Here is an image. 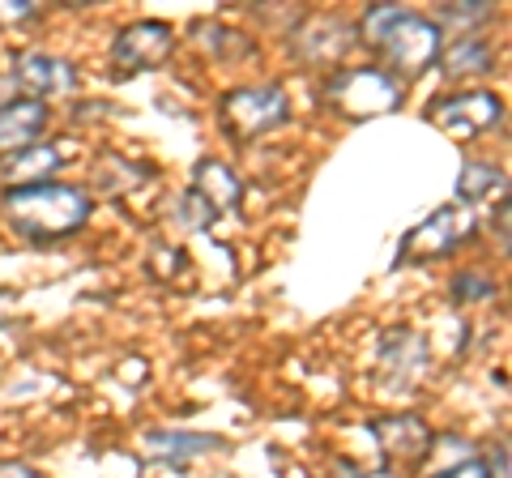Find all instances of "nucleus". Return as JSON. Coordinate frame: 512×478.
<instances>
[{"instance_id":"423d86ee","label":"nucleus","mask_w":512,"mask_h":478,"mask_svg":"<svg viewBox=\"0 0 512 478\" xmlns=\"http://www.w3.org/2000/svg\"><path fill=\"white\" fill-rule=\"evenodd\" d=\"M500 120H504V99L491 90H470V94H453V99L431 103V124L453 137L487 133Z\"/></svg>"},{"instance_id":"6e6552de","label":"nucleus","mask_w":512,"mask_h":478,"mask_svg":"<svg viewBox=\"0 0 512 478\" xmlns=\"http://www.w3.org/2000/svg\"><path fill=\"white\" fill-rule=\"evenodd\" d=\"M13 82L26 90V99H56V94H69L77 86V73L69 60L60 56H47V52H26L13 60Z\"/></svg>"},{"instance_id":"9d476101","label":"nucleus","mask_w":512,"mask_h":478,"mask_svg":"<svg viewBox=\"0 0 512 478\" xmlns=\"http://www.w3.org/2000/svg\"><path fill=\"white\" fill-rule=\"evenodd\" d=\"M372 436L380 449L397 461H414V457L431 453V432L419 414H384V419L372 423Z\"/></svg>"},{"instance_id":"a878e982","label":"nucleus","mask_w":512,"mask_h":478,"mask_svg":"<svg viewBox=\"0 0 512 478\" xmlns=\"http://www.w3.org/2000/svg\"><path fill=\"white\" fill-rule=\"evenodd\" d=\"M0 478H43V474L22 466V461H0Z\"/></svg>"},{"instance_id":"b1692460","label":"nucleus","mask_w":512,"mask_h":478,"mask_svg":"<svg viewBox=\"0 0 512 478\" xmlns=\"http://www.w3.org/2000/svg\"><path fill=\"white\" fill-rule=\"evenodd\" d=\"M26 18H35V5H30V0H0V26H18Z\"/></svg>"},{"instance_id":"a211bd4d","label":"nucleus","mask_w":512,"mask_h":478,"mask_svg":"<svg viewBox=\"0 0 512 478\" xmlns=\"http://www.w3.org/2000/svg\"><path fill=\"white\" fill-rule=\"evenodd\" d=\"M197 35H210V39H201V43L210 47L214 56H222V60H231V56H248V52H252V43H248L244 35H235V30H227V26L205 22V26H197Z\"/></svg>"},{"instance_id":"393cba45","label":"nucleus","mask_w":512,"mask_h":478,"mask_svg":"<svg viewBox=\"0 0 512 478\" xmlns=\"http://www.w3.org/2000/svg\"><path fill=\"white\" fill-rule=\"evenodd\" d=\"M483 470H487V478H508V453H504V444L483 461Z\"/></svg>"},{"instance_id":"dca6fc26","label":"nucleus","mask_w":512,"mask_h":478,"mask_svg":"<svg viewBox=\"0 0 512 478\" xmlns=\"http://www.w3.org/2000/svg\"><path fill=\"white\" fill-rule=\"evenodd\" d=\"M150 457L158 461H188V457H201V453H214L218 449V436H184V432H150Z\"/></svg>"},{"instance_id":"f257e3e1","label":"nucleus","mask_w":512,"mask_h":478,"mask_svg":"<svg viewBox=\"0 0 512 478\" xmlns=\"http://www.w3.org/2000/svg\"><path fill=\"white\" fill-rule=\"evenodd\" d=\"M5 214L26 239H60L86 227L90 197L73 184H35L5 193Z\"/></svg>"},{"instance_id":"0eeeda50","label":"nucleus","mask_w":512,"mask_h":478,"mask_svg":"<svg viewBox=\"0 0 512 478\" xmlns=\"http://www.w3.org/2000/svg\"><path fill=\"white\" fill-rule=\"evenodd\" d=\"M171 47H175L171 26H163V22H133L128 30H120L116 43H111V60H116V69L124 77H133V73L158 69L171 56Z\"/></svg>"},{"instance_id":"6ab92c4d","label":"nucleus","mask_w":512,"mask_h":478,"mask_svg":"<svg viewBox=\"0 0 512 478\" xmlns=\"http://www.w3.org/2000/svg\"><path fill=\"white\" fill-rule=\"evenodd\" d=\"M397 18H402V9H397V5H372V9L363 13V22L355 26V35H363V43L376 47L384 35H389V26H393Z\"/></svg>"},{"instance_id":"4be33fe9","label":"nucleus","mask_w":512,"mask_h":478,"mask_svg":"<svg viewBox=\"0 0 512 478\" xmlns=\"http://www.w3.org/2000/svg\"><path fill=\"white\" fill-rule=\"evenodd\" d=\"M453 295L457 299H487V295H495V282H487L483 274H457Z\"/></svg>"},{"instance_id":"f8f14e48","label":"nucleus","mask_w":512,"mask_h":478,"mask_svg":"<svg viewBox=\"0 0 512 478\" xmlns=\"http://www.w3.org/2000/svg\"><path fill=\"white\" fill-rule=\"evenodd\" d=\"M47 124V107L35 99H13L0 107V158L5 154H18L26 146H35L39 133Z\"/></svg>"},{"instance_id":"39448f33","label":"nucleus","mask_w":512,"mask_h":478,"mask_svg":"<svg viewBox=\"0 0 512 478\" xmlns=\"http://www.w3.org/2000/svg\"><path fill=\"white\" fill-rule=\"evenodd\" d=\"M474 235V210L470 205H444L427 222H419L406 239H402V252L397 261H436L457 252L466 239Z\"/></svg>"},{"instance_id":"cd10ccee","label":"nucleus","mask_w":512,"mask_h":478,"mask_svg":"<svg viewBox=\"0 0 512 478\" xmlns=\"http://www.w3.org/2000/svg\"><path fill=\"white\" fill-rule=\"evenodd\" d=\"M363 478H397V474H389V470H372V474H363Z\"/></svg>"},{"instance_id":"bb28decb","label":"nucleus","mask_w":512,"mask_h":478,"mask_svg":"<svg viewBox=\"0 0 512 478\" xmlns=\"http://www.w3.org/2000/svg\"><path fill=\"white\" fill-rule=\"evenodd\" d=\"M325 478H363V470H355V466H350V461H333Z\"/></svg>"},{"instance_id":"7ed1b4c3","label":"nucleus","mask_w":512,"mask_h":478,"mask_svg":"<svg viewBox=\"0 0 512 478\" xmlns=\"http://www.w3.org/2000/svg\"><path fill=\"white\" fill-rule=\"evenodd\" d=\"M286 120H291V99L278 86H239L231 94H222L218 103V124L235 141H252Z\"/></svg>"},{"instance_id":"aec40b11","label":"nucleus","mask_w":512,"mask_h":478,"mask_svg":"<svg viewBox=\"0 0 512 478\" xmlns=\"http://www.w3.org/2000/svg\"><path fill=\"white\" fill-rule=\"evenodd\" d=\"M483 18H491V5H483V0H474V5H444L440 9V22H457V26H470V22H483Z\"/></svg>"},{"instance_id":"4468645a","label":"nucleus","mask_w":512,"mask_h":478,"mask_svg":"<svg viewBox=\"0 0 512 478\" xmlns=\"http://www.w3.org/2000/svg\"><path fill=\"white\" fill-rule=\"evenodd\" d=\"M192 193L210 205L214 214H222V210H235L244 188H239V175L227 163H218V158H201V163L192 167Z\"/></svg>"},{"instance_id":"9b49d317","label":"nucleus","mask_w":512,"mask_h":478,"mask_svg":"<svg viewBox=\"0 0 512 478\" xmlns=\"http://www.w3.org/2000/svg\"><path fill=\"white\" fill-rule=\"evenodd\" d=\"M64 163V154L56 146H26L18 154H9L5 163H0V184H9V193L13 188H35V184H52V175L60 171Z\"/></svg>"},{"instance_id":"f3484780","label":"nucleus","mask_w":512,"mask_h":478,"mask_svg":"<svg viewBox=\"0 0 512 478\" xmlns=\"http://www.w3.org/2000/svg\"><path fill=\"white\" fill-rule=\"evenodd\" d=\"M500 188H504V171L500 167H491V163H466V167H461V180H457L461 205L483 201L491 193H500Z\"/></svg>"},{"instance_id":"412c9836","label":"nucleus","mask_w":512,"mask_h":478,"mask_svg":"<svg viewBox=\"0 0 512 478\" xmlns=\"http://www.w3.org/2000/svg\"><path fill=\"white\" fill-rule=\"evenodd\" d=\"M180 210H184L180 218L188 222V227H192V231H201V227H210V222L218 218V214H214V210H210V205H205V201H201L197 193H188V197L180 201Z\"/></svg>"},{"instance_id":"f03ea898","label":"nucleus","mask_w":512,"mask_h":478,"mask_svg":"<svg viewBox=\"0 0 512 478\" xmlns=\"http://www.w3.org/2000/svg\"><path fill=\"white\" fill-rule=\"evenodd\" d=\"M325 99L333 111H342L350 120H372L402 107V86L384 69H346L325 82Z\"/></svg>"},{"instance_id":"ddd939ff","label":"nucleus","mask_w":512,"mask_h":478,"mask_svg":"<svg viewBox=\"0 0 512 478\" xmlns=\"http://www.w3.org/2000/svg\"><path fill=\"white\" fill-rule=\"evenodd\" d=\"M384 376H393L397 385H414L427 368V342L414 329H393L384 338V355H380Z\"/></svg>"},{"instance_id":"5701e85b","label":"nucleus","mask_w":512,"mask_h":478,"mask_svg":"<svg viewBox=\"0 0 512 478\" xmlns=\"http://www.w3.org/2000/svg\"><path fill=\"white\" fill-rule=\"evenodd\" d=\"M423 478H487V470L478 457H470V461H457V466H448V470H431Z\"/></svg>"},{"instance_id":"20e7f679","label":"nucleus","mask_w":512,"mask_h":478,"mask_svg":"<svg viewBox=\"0 0 512 478\" xmlns=\"http://www.w3.org/2000/svg\"><path fill=\"white\" fill-rule=\"evenodd\" d=\"M376 47H380L384 65H389L393 73L423 77L440 60V47L444 43H440V26L436 22H427V18H419V13L402 9V18L389 26V35H384ZM389 69H384V73H389Z\"/></svg>"},{"instance_id":"1a4fd4ad","label":"nucleus","mask_w":512,"mask_h":478,"mask_svg":"<svg viewBox=\"0 0 512 478\" xmlns=\"http://www.w3.org/2000/svg\"><path fill=\"white\" fill-rule=\"evenodd\" d=\"M355 26L342 18H312L308 26L295 35V52L308 60V65H333L342 60L350 47H355Z\"/></svg>"},{"instance_id":"2eb2a0df","label":"nucleus","mask_w":512,"mask_h":478,"mask_svg":"<svg viewBox=\"0 0 512 478\" xmlns=\"http://www.w3.org/2000/svg\"><path fill=\"white\" fill-rule=\"evenodd\" d=\"M491 60H495V52H491V43H483V39H474V35H461L453 47H440V73L444 77H483L487 69H491Z\"/></svg>"}]
</instances>
